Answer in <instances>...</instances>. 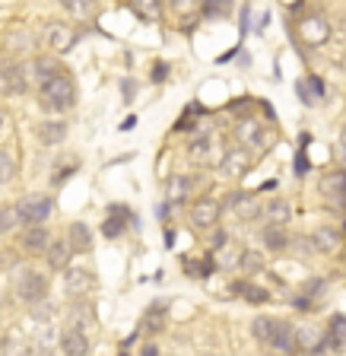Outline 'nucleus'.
I'll list each match as a JSON object with an SVG mask.
<instances>
[{
    "mask_svg": "<svg viewBox=\"0 0 346 356\" xmlns=\"http://www.w3.org/2000/svg\"><path fill=\"white\" fill-rule=\"evenodd\" d=\"M238 270H245V274H258V270H264V258H261V252L242 248V254H238Z\"/></svg>",
    "mask_w": 346,
    "mask_h": 356,
    "instance_id": "31",
    "label": "nucleus"
},
{
    "mask_svg": "<svg viewBox=\"0 0 346 356\" xmlns=\"http://www.w3.org/2000/svg\"><path fill=\"white\" fill-rule=\"evenodd\" d=\"M308 83H311V89H315V99H318V96H324V83L318 80V76H308Z\"/></svg>",
    "mask_w": 346,
    "mask_h": 356,
    "instance_id": "43",
    "label": "nucleus"
},
{
    "mask_svg": "<svg viewBox=\"0 0 346 356\" xmlns=\"http://www.w3.org/2000/svg\"><path fill=\"white\" fill-rule=\"evenodd\" d=\"M340 245H343V232L333 229V226H318L311 232V248L315 254H337Z\"/></svg>",
    "mask_w": 346,
    "mask_h": 356,
    "instance_id": "14",
    "label": "nucleus"
},
{
    "mask_svg": "<svg viewBox=\"0 0 346 356\" xmlns=\"http://www.w3.org/2000/svg\"><path fill=\"white\" fill-rule=\"evenodd\" d=\"M140 356H163V350H159V343H156V341H147L140 347Z\"/></svg>",
    "mask_w": 346,
    "mask_h": 356,
    "instance_id": "41",
    "label": "nucleus"
},
{
    "mask_svg": "<svg viewBox=\"0 0 346 356\" xmlns=\"http://www.w3.org/2000/svg\"><path fill=\"white\" fill-rule=\"evenodd\" d=\"M321 194H324V200L331 204V210L346 213V169L327 172V175L321 178Z\"/></svg>",
    "mask_w": 346,
    "mask_h": 356,
    "instance_id": "6",
    "label": "nucleus"
},
{
    "mask_svg": "<svg viewBox=\"0 0 346 356\" xmlns=\"http://www.w3.org/2000/svg\"><path fill=\"white\" fill-rule=\"evenodd\" d=\"M38 105H42L44 111H51V115H64V111L74 108L76 105V86H74V80H70V74L60 70L58 76L44 80L42 86H38Z\"/></svg>",
    "mask_w": 346,
    "mask_h": 356,
    "instance_id": "1",
    "label": "nucleus"
},
{
    "mask_svg": "<svg viewBox=\"0 0 346 356\" xmlns=\"http://www.w3.org/2000/svg\"><path fill=\"white\" fill-rule=\"evenodd\" d=\"M191 185H194V178L172 175L169 181H165V200H169V204H188V200H191Z\"/></svg>",
    "mask_w": 346,
    "mask_h": 356,
    "instance_id": "23",
    "label": "nucleus"
},
{
    "mask_svg": "<svg viewBox=\"0 0 346 356\" xmlns=\"http://www.w3.org/2000/svg\"><path fill=\"white\" fill-rule=\"evenodd\" d=\"M13 207H16V216H19L22 226H44V220H48L54 210V200H51V194H26Z\"/></svg>",
    "mask_w": 346,
    "mask_h": 356,
    "instance_id": "3",
    "label": "nucleus"
},
{
    "mask_svg": "<svg viewBox=\"0 0 346 356\" xmlns=\"http://www.w3.org/2000/svg\"><path fill=\"white\" fill-rule=\"evenodd\" d=\"M327 341H331V347H343V343H346V315H331V325H327Z\"/></svg>",
    "mask_w": 346,
    "mask_h": 356,
    "instance_id": "30",
    "label": "nucleus"
},
{
    "mask_svg": "<svg viewBox=\"0 0 346 356\" xmlns=\"http://www.w3.org/2000/svg\"><path fill=\"white\" fill-rule=\"evenodd\" d=\"M19 226V216H16V207H3L0 210V236H7Z\"/></svg>",
    "mask_w": 346,
    "mask_h": 356,
    "instance_id": "36",
    "label": "nucleus"
},
{
    "mask_svg": "<svg viewBox=\"0 0 346 356\" xmlns=\"http://www.w3.org/2000/svg\"><path fill=\"white\" fill-rule=\"evenodd\" d=\"M19 245L29 254H44V248L51 245V232L44 226H26V232L19 236Z\"/></svg>",
    "mask_w": 346,
    "mask_h": 356,
    "instance_id": "21",
    "label": "nucleus"
},
{
    "mask_svg": "<svg viewBox=\"0 0 346 356\" xmlns=\"http://www.w3.org/2000/svg\"><path fill=\"white\" fill-rule=\"evenodd\" d=\"M165 325H169V309H165L163 302H153L147 312H143V318H140V334L143 337H159V334L165 331Z\"/></svg>",
    "mask_w": 346,
    "mask_h": 356,
    "instance_id": "12",
    "label": "nucleus"
},
{
    "mask_svg": "<svg viewBox=\"0 0 346 356\" xmlns=\"http://www.w3.org/2000/svg\"><path fill=\"white\" fill-rule=\"evenodd\" d=\"M127 222H137L133 213L127 210V204H111L108 216H105V222H102V236L105 238H118L121 232L127 229Z\"/></svg>",
    "mask_w": 346,
    "mask_h": 356,
    "instance_id": "13",
    "label": "nucleus"
},
{
    "mask_svg": "<svg viewBox=\"0 0 346 356\" xmlns=\"http://www.w3.org/2000/svg\"><path fill=\"white\" fill-rule=\"evenodd\" d=\"M226 149L229 147L222 143V137L216 131H197L188 140V159L194 165H200V169H220Z\"/></svg>",
    "mask_w": 346,
    "mask_h": 356,
    "instance_id": "2",
    "label": "nucleus"
},
{
    "mask_svg": "<svg viewBox=\"0 0 346 356\" xmlns=\"http://www.w3.org/2000/svg\"><path fill=\"white\" fill-rule=\"evenodd\" d=\"M16 296L26 305H38L48 299V277L38 274V270H26V274L16 280Z\"/></svg>",
    "mask_w": 346,
    "mask_h": 356,
    "instance_id": "4",
    "label": "nucleus"
},
{
    "mask_svg": "<svg viewBox=\"0 0 346 356\" xmlns=\"http://www.w3.org/2000/svg\"><path fill=\"white\" fill-rule=\"evenodd\" d=\"M226 204H229L232 210H236V216H238L242 222H254V220H261V204L254 200V194H242V191H238V194H232V197H229Z\"/></svg>",
    "mask_w": 346,
    "mask_h": 356,
    "instance_id": "18",
    "label": "nucleus"
},
{
    "mask_svg": "<svg viewBox=\"0 0 346 356\" xmlns=\"http://www.w3.org/2000/svg\"><path fill=\"white\" fill-rule=\"evenodd\" d=\"M261 242H264V248L267 252H273V254H280V252H286L289 248V232H286V226H264L261 229Z\"/></svg>",
    "mask_w": 346,
    "mask_h": 356,
    "instance_id": "25",
    "label": "nucleus"
},
{
    "mask_svg": "<svg viewBox=\"0 0 346 356\" xmlns=\"http://www.w3.org/2000/svg\"><path fill=\"white\" fill-rule=\"evenodd\" d=\"M204 356H216V353H204Z\"/></svg>",
    "mask_w": 346,
    "mask_h": 356,
    "instance_id": "49",
    "label": "nucleus"
},
{
    "mask_svg": "<svg viewBox=\"0 0 346 356\" xmlns=\"http://www.w3.org/2000/svg\"><path fill=\"white\" fill-rule=\"evenodd\" d=\"M261 220H264L267 226H286V222L293 220V207H289V200L277 197V200H270V204H264V207H261Z\"/></svg>",
    "mask_w": 346,
    "mask_h": 356,
    "instance_id": "22",
    "label": "nucleus"
},
{
    "mask_svg": "<svg viewBox=\"0 0 346 356\" xmlns=\"http://www.w3.org/2000/svg\"><path fill=\"white\" fill-rule=\"evenodd\" d=\"M270 331H273V318H270V315H258V318L251 321V334H254V341L267 343Z\"/></svg>",
    "mask_w": 346,
    "mask_h": 356,
    "instance_id": "35",
    "label": "nucleus"
},
{
    "mask_svg": "<svg viewBox=\"0 0 346 356\" xmlns=\"http://www.w3.org/2000/svg\"><path fill=\"white\" fill-rule=\"evenodd\" d=\"M163 76H165V64H156L153 67V83H163Z\"/></svg>",
    "mask_w": 346,
    "mask_h": 356,
    "instance_id": "44",
    "label": "nucleus"
},
{
    "mask_svg": "<svg viewBox=\"0 0 346 356\" xmlns=\"http://www.w3.org/2000/svg\"><path fill=\"white\" fill-rule=\"evenodd\" d=\"M267 347L280 356H293L295 353V327L283 318H273V331L267 337Z\"/></svg>",
    "mask_w": 346,
    "mask_h": 356,
    "instance_id": "10",
    "label": "nucleus"
},
{
    "mask_svg": "<svg viewBox=\"0 0 346 356\" xmlns=\"http://www.w3.org/2000/svg\"><path fill=\"white\" fill-rule=\"evenodd\" d=\"M96 325V315L89 309L86 302H74L70 312H67V327H76V331H89V327Z\"/></svg>",
    "mask_w": 346,
    "mask_h": 356,
    "instance_id": "27",
    "label": "nucleus"
},
{
    "mask_svg": "<svg viewBox=\"0 0 346 356\" xmlns=\"http://www.w3.org/2000/svg\"><path fill=\"white\" fill-rule=\"evenodd\" d=\"M64 238H67V245H70V252L74 254L92 252V229H89L86 222H70Z\"/></svg>",
    "mask_w": 346,
    "mask_h": 356,
    "instance_id": "19",
    "label": "nucleus"
},
{
    "mask_svg": "<svg viewBox=\"0 0 346 356\" xmlns=\"http://www.w3.org/2000/svg\"><path fill=\"white\" fill-rule=\"evenodd\" d=\"M206 3V13L210 16H226L232 10V0H204Z\"/></svg>",
    "mask_w": 346,
    "mask_h": 356,
    "instance_id": "37",
    "label": "nucleus"
},
{
    "mask_svg": "<svg viewBox=\"0 0 346 356\" xmlns=\"http://www.w3.org/2000/svg\"><path fill=\"white\" fill-rule=\"evenodd\" d=\"M295 89H299V96H302V102H305V105H315V96H311L308 89H305V83H299Z\"/></svg>",
    "mask_w": 346,
    "mask_h": 356,
    "instance_id": "42",
    "label": "nucleus"
},
{
    "mask_svg": "<svg viewBox=\"0 0 346 356\" xmlns=\"http://www.w3.org/2000/svg\"><path fill=\"white\" fill-rule=\"evenodd\" d=\"M0 86H3L7 96H22V92L29 89V70H26V64H16V60L3 64V70H0Z\"/></svg>",
    "mask_w": 346,
    "mask_h": 356,
    "instance_id": "9",
    "label": "nucleus"
},
{
    "mask_svg": "<svg viewBox=\"0 0 346 356\" xmlns=\"http://www.w3.org/2000/svg\"><path fill=\"white\" fill-rule=\"evenodd\" d=\"M226 245H229V232L226 229H216L213 236H210V248H213V252L216 248H226Z\"/></svg>",
    "mask_w": 346,
    "mask_h": 356,
    "instance_id": "39",
    "label": "nucleus"
},
{
    "mask_svg": "<svg viewBox=\"0 0 346 356\" xmlns=\"http://www.w3.org/2000/svg\"><path fill=\"white\" fill-rule=\"evenodd\" d=\"M232 293H236L238 299H245V302H254V305L270 302V293H267L261 283H251V280H236L232 283Z\"/></svg>",
    "mask_w": 346,
    "mask_h": 356,
    "instance_id": "26",
    "label": "nucleus"
},
{
    "mask_svg": "<svg viewBox=\"0 0 346 356\" xmlns=\"http://www.w3.org/2000/svg\"><path fill=\"white\" fill-rule=\"evenodd\" d=\"M340 147L346 149V124H343V131H340Z\"/></svg>",
    "mask_w": 346,
    "mask_h": 356,
    "instance_id": "46",
    "label": "nucleus"
},
{
    "mask_svg": "<svg viewBox=\"0 0 346 356\" xmlns=\"http://www.w3.org/2000/svg\"><path fill=\"white\" fill-rule=\"evenodd\" d=\"M3 121H7V115H3V108H0V127H3Z\"/></svg>",
    "mask_w": 346,
    "mask_h": 356,
    "instance_id": "47",
    "label": "nucleus"
},
{
    "mask_svg": "<svg viewBox=\"0 0 346 356\" xmlns=\"http://www.w3.org/2000/svg\"><path fill=\"white\" fill-rule=\"evenodd\" d=\"M321 293H324V280H308V286H305V299H311V302H315Z\"/></svg>",
    "mask_w": 346,
    "mask_h": 356,
    "instance_id": "38",
    "label": "nucleus"
},
{
    "mask_svg": "<svg viewBox=\"0 0 346 356\" xmlns=\"http://www.w3.org/2000/svg\"><path fill=\"white\" fill-rule=\"evenodd\" d=\"M35 137H38V143H44V147H58V143L67 140V121H60V118L42 121V124L35 127Z\"/></svg>",
    "mask_w": 346,
    "mask_h": 356,
    "instance_id": "20",
    "label": "nucleus"
},
{
    "mask_svg": "<svg viewBox=\"0 0 346 356\" xmlns=\"http://www.w3.org/2000/svg\"><path fill=\"white\" fill-rule=\"evenodd\" d=\"M13 175H16V159H13V153L0 147V185L13 181Z\"/></svg>",
    "mask_w": 346,
    "mask_h": 356,
    "instance_id": "34",
    "label": "nucleus"
},
{
    "mask_svg": "<svg viewBox=\"0 0 346 356\" xmlns=\"http://www.w3.org/2000/svg\"><path fill=\"white\" fill-rule=\"evenodd\" d=\"M0 267H3V254H0Z\"/></svg>",
    "mask_w": 346,
    "mask_h": 356,
    "instance_id": "48",
    "label": "nucleus"
},
{
    "mask_svg": "<svg viewBox=\"0 0 346 356\" xmlns=\"http://www.w3.org/2000/svg\"><path fill=\"white\" fill-rule=\"evenodd\" d=\"M76 44V32L67 26V22H51L48 26V48L51 51H58V54H64V51H70Z\"/></svg>",
    "mask_w": 346,
    "mask_h": 356,
    "instance_id": "17",
    "label": "nucleus"
},
{
    "mask_svg": "<svg viewBox=\"0 0 346 356\" xmlns=\"http://www.w3.org/2000/svg\"><path fill=\"white\" fill-rule=\"evenodd\" d=\"M131 10L140 16L143 22H159L163 19V0H131Z\"/></svg>",
    "mask_w": 346,
    "mask_h": 356,
    "instance_id": "28",
    "label": "nucleus"
},
{
    "mask_svg": "<svg viewBox=\"0 0 346 356\" xmlns=\"http://www.w3.org/2000/svg\"><path fill=\"white\" fill-rule=\"evenodd\" d=\"M200 0H172V7L178 10V13H188V10H194Z\"/></svg>",
    "mask_w": 346,
    "mask_h": 356,
    "instance_id": "40",
    "label": "nucleus"
},
{
    "mask_svg": "<svg viewBox=\"0 0 346 356\" xmlns=\"http://www.w3.org/2000/svg\"><path fill=\"white\" fill-rule=\"evenodd\" d=\"M60 74V64L54 58H35L32 60V76L38 80V86H42L44 80H51V76Z\"/></svg>",
    "mask_w": 346,
    "mask_h": 356,
    "instance_id": "29",
    "label": "nucleus"
},
{
    "mask_svg": "<svg viewBox=\"0 0 346 356\" xmlns=\"http://www.w3.org/2000/svg\"><path fill=\"white\" fill-rule=\"evenodd\" d=\"M165 245H169V248L175 245V232H172V229H165Z\"/></svg>",
    "mask_w": 346,
    "mask_h": 356,
    "instance_id": "45",
    "label": "nucleus"
},
{
    "mask_svg": "<svg viewBox=\"0 0 346 356\" xmlns=\"http://www.w3.org/2000/svg\"><path fill=\"white\" fill-rule=\"evenodd\" d=\"M343 232H346V226H343Z\"/></svg>",
    "mask_w": 346,
    "mask_h": 356,
    "instance_id": "50",
    "label": "nucleus"
},
{
    "mask_svg": "<svg viewBox=\"0 0 346 356\" xmlns=\"http://www.w3.org/2000/svg\"><path fill=\"white\" fill-rule=\"evenodd\" d=\"M238 254H242V248L226 245V248H220V254L213 258V264L220 267V270H236V267H238Z\"/></svg>",
    "mask_w": 346,
    "mask_h": 356,
    "instance_id": "32",
    "label": "nucleus"
},
{
    "mask_svg": "<svg viewBox=\"0 0 346 356\" xmlns=\"http://www.w3.org/2000/svg\"><path fill=\"white\" fill-rule=\"evenodd\" d=\"M251 165H254V159H251V149L229 147L226 156H222V163H220V172L226 178H232V181H238V178H245L251 172Z\"/></svg>",
    "mask_w": 346,
    "mask_h": 356,
    "instance_id": "7",
    "label": "nucleus"
},
{
    "mask_svg": "<svg viewBox=\"0 0 346 356\" xmlns=\"http://www.w3.org/2000/svg\"><path fill=\"white\" fill-rule=\"evenodd\" d=\"M188 216H191V226H197V229H213L222 216V204L216 197H200V200H194V207Z\"/></svg>",
    "mask_w": 346,
    "mask_h": 356,
    "instance_id": "8",
    "label": "nucleus"
},
{
    "mask_svg": "<svg viewBox=\"0 0 346 356\" xmlns=\"http://www.w3.org/2000/svg\"><path fill=\"white\" fill-rule=\"evenodd\" d=\"M58 343H60V353H64V356H89V334L86 331L64 327Z\"/></svg>",
    "mask_w": 346,
    "mask_h": 356,
    "instance_id": "16",
    "label": "nucleus"
},
{
    "mask_svg": "<svg viewBox=\"0 0 346 356\" xmlns=\"http://www.w3.org/2000/svg\"><path fill=\"white\" fill-rule=\"evenodd\" d=\"M58 3L67 10V13L80 16V19H86V16H92V10H96V0H58Z\"/></svg>",
    "mask_w": 346,
    "mask_h": 356,
    "instance_id": "33",
    "label": "nucleus"
},
{
    "mask_svg": "<svg viewBox=\"0 0 346 356\" xmlns=\"http://www.w3.org/2000/svg\"><path fill=\"white\" fill-rule=\"evenodd\" d=\"M299 35L305 38V44H324L331 38V26H327L324 16H305L302 26H299Z\"/></svg>",
    "mask_w": 346,
    "mask_h": 356,
    "instance_id": "15",
    "label": "nucleus"
},
{
    "mask_svg": "<svg viewBox=\"0 0 346 356\" xmlns=\"http://www.w3.org/2000/svg\"><path fill=\"white\" fill-rule=\"evenodd\" d=\"M92 286H96V277L86 267H67L64 270V293L70 299H83Z\"/></svg>",
    "mask_w": 346,
    "mask_h": 356,
    "instance_id": "11",
    "label": "nucleus"
},
{
    "mask_svg": "<svg viewBox=\"0 0 346 356\" xmlns=\"http://www.w3.org/2000/svg\"><path fill=\"white\" fill-rule=\"evenodd\" d=\"M70 245H67V238H51V245L44 248V258H48V267L51 270H67L70 267Z\"/></svg>",
    "mask_w": 346,
    "mask_h": 356,
    "instance_id": "24",
    "label": "nucleus"
},
{
    "mask_svg": "<svg viewBox=\"0 0 346 356\" xmlns=\"http://www.w3.org/2000/svg\"><path fill=\"white\" fill-rule=\"evenodd\" d=\"M236 137H238V147H245V149H267L273 143V134L267 131L261 121H254V118H245V121H238V131H236Z\"/></svg>",
    "mask_w": 346,
    "mask_h": 356,
    "instance_id": "5",
    "label": "nucleus"
}]
</instances>
